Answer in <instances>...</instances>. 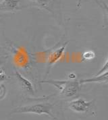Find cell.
Segmentation results:
<instances>
[{
  "instance_id": "5bb4252c",
  "label": "cell",
  "mask_w": 108,
  "mask_h": 120,
  "mask_svg": "<svg viewBox=\"0 0 108 120\" xmlns=\"http://www.w3.org/2000/svg\"><path fill=\"white\" fill-rule=\"evenodd\" d=\"M4 61L3 60H0V67H1V65H2V64H4Z\"/></svg>"
},
{
  "instance_id": "7a4b0ae2",
  "label": "cell",
  "mask_w": 108,
  "mask_h": 120,
  "mask_svg": "<svg viewBox=\"0 0 108 120\" xmlns=\"http://www.w3.org/2000/svg\"><path fill=\"white\" fill-rule=\"evenodd\" d=\"M44 83L54 84L60 90V95L66 98H75L80 93L81 83L79 81L70 80H48L42 81Z\"/></svg>"
},
{
  "instance_id": "ba28073f",
  "label": "cell",
  "mask_w": 108,
  "mask_h": 120,
  "mask_svg": "<svg viewBox=\"0 0 108 120\" xmlns=\"http://www.w3.org/2000/svg\"><path fill=\"white\" fill-rule=\"evenodd\" d=\"M29 1H32L37 5L42 6L43 8H44L45 9L49 11H51L49 6H50V4L52 3L53 0H29Z\"/></svg>"
},
{
  "instance_id": "8992f818",
  "label": "cell",
  "mask_w": 108,
  "mask_h": 120,
  "mask_svg": "<svg viewBox=\"0 0 108 120\" xmlns=\"http://www.w3.org/2000/svg\"><path fill=\"white\" fill-rule=\"evenodd\" d=\"M20 0H3L0 2V11H14L19 9Z\"/></svg>"
},
{
  "instance_id": "6da1fadb",
  "label": "cell",
  "mask_w": 108,
  "mask_h": 120,
  "mask_svg": "<svg viewBox=\"0 0 108 120\" xmlns=\"http://www.w3.org/2000/svg\"><path fill=\"white\" fill-rule=\"evenodd\" d=\"M55 105L48 102H37L17 107L13 113H25L37 115H45L53 120H58L53 113Z\"/></svg>"
},
{
  "instance_id": "52a82bcc",
  "label": "cell",
  "mask_w": 108,
  "mask_h": 120,
  "mask_svg": "<svg viewBox=\"0 0 108 120\" xmlns=\"http://www.w3.org/2000/svg\"><path fill=\"white\" fill-rule=\"evenodd\" d=\"M81 84L84 83H90V82H98V83H107L108 82V72L103 73L100 75H95L93 78L81 80L79 81Z\"/></svg>"
},
{
  "instance_id": "5b68a950",
  "label": "cell",
  "mask_w": 108,
  "mask_h": 120,
  "mask_svg": "<svg viewBox=\"0 0 108 120\" xmlns=\"http://www.w3.org/2000/svg\"><path fill=\"white\" fill-rule=\"evenodd\" d=\"M14 76L16 77V80L18 82L20 86L22 88V89L26 90L27 92H28L31 94H35L34 86H33L32 83L30 82L28 79H27L25 77L23 76L18 70L15 71Z\"/></svg>"
},
{
  "instance_id": "3957f363",
  "label": "cell",
  "mask_w": 108,
  "mask_h": 120,
  "mask_svg": "<svg viewBox=\"0 0 108 120\" xmlns=\"http://www.w3.org/2000/svg\"><path fill=\"white\" fill-rule=\"evenodd\" d=\"M68 107L76 113L86 114L90 112L95 113L94 111L95 109V100L86 101L85 99L81 98L73 99L68 103Z\"/></svg>"
},
{
  "instance_id": "8fae6325",
  "label": "cell",
  "mask_w": 108,
  "mask_h": 120,
  "mask_svg": "<svg viewBox=\"0 0 108 120\" xmlns=\"http://www.w3.org/2000/svg\"><path fill=\"white\" fill-rule=\"evenodd\" d=\"M5 92H6V89H5V86L3 84H0V99L4 97Z\"/></svg>"
},
{
  "instance_id": "4fadbf2b",
  "label": "cell",
  "mask_w": 108,
  "mask_h": 120,
  "mask_svg": "<svg viewBox=\"0 0 108 120\" xmlns=\"http://www.w3.org/2000/svg\"><path fill=\"white\" fill-rule=\"evenodd\" d=\"M81 2H82V0H78L77 1V4H76V6L78 8H80L81 6Z\"/></svg>"
},
{
  "instance_id": "277c9868",
  "label": "cell",
  "mask_w": 108,
  "mask_h": 120,
  "mask_svg": "<svg viewBox=\"0 0 108 120\" xmlns=\"http://www.w3.org/2000/svg\"><path fill=\"white\" fill-rule=\"evenodd\" d=\"M68 43V42L66 43L64 45H62V47L54 50L49 53L48 59H47V67H48L47 70L48 71L51 69V68L62 58V57L63 56L65 51H66Z\"/></svg>"
},
{
  "instance_id": "30bf717a",
  "label": "cell",
  "mask_w": 108,
  "mask_h": 120,
  "mask_svg": "<svg viewBox=\"0 0 108 120\" xmlns=\"http://www.w3.org/2000/svg\"><path fill=\"white\" fill-rule=\"evenodd\" d=\"M9 78H10V77L9 76H8L5 74L4 70L3 69H1V67H0V82H2V81H4L5 80H7Z\"/></svg>"
},
{
  "instance_id": "7c38bea8",
  "label": "cell",
  "mask_w": 108,
  "mask_h": 120,
  "mask_svg": "<svg viewBox=\"0 0 108 120\" xmlns=\"http://www.w3.org/2000/svg\"><path fill=\"white\" fill-rule=\"evenodd\" d=\"M69 78H70V80H74V79L76 78V75L72 73V74H70V75H69Z\"/></svg>"
},
{
  "instance_id": "9c48e42d",
  "label": "cell",
  "mask_w": 108,
  "mask_h": 120,
  "mask_svg": "<svg viewBox=\"0 0 108 120\" xmlns=\"http://www.w3.org/2000/svg\"><path fill=\"white\" fill-rule=\"evenodd\" d=\"M95 57V53L92 50L85 51L82 55V60L85 61H91L93 60H94Z\"/></svg>"
}]
</instances>
